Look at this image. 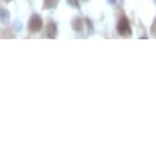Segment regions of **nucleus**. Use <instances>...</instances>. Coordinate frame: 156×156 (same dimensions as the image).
Listing matches in <instances>:
<instances>
[{"instance_id":"1","label":"nucleus","mask_w":156,"mask_h":156,"mask_svg":"<svg viewBox=\"0 0 156 156\" xmlns=\"http://www.w3.org/2000/svg\"><path fill=\"white\" fill-rule=\"evenodd\" d=\"M41 25H42V22H41V17H40V16H37V15L32 16L31 22H30V30H31L32 32H34V31H37V30H40Z\"/></svg>"},{"instance_id":"2","label":"nucleus","mask_w":156,"mask_h":156,"mask_svg":"<svg viewBox=\"0 0 156 156\" xmlns=\"http://www.w3.org/2000/svg\"><path fill=\"white\" fill-rule=\"evenodd\" d=\"M118 31L121 34H126V32L128 33L129 32V23H128V20L127 19H122L118 23Z\"/></svg>"}]
</instances>
